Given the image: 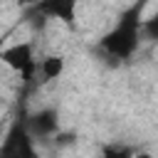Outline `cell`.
I'll return each mask as SVG.
<instances>
[{
    "instance_id": "obj_1",
    "label": "cell",
    "mask_w": 158,
    "mask_h": 158,
    "mask_svg": "<svg viewBox=\"0 0 158 158\" xmlns=\"http://www.w3.org/2000/svg\"><path fill=\"white\" fill-rule=\"evenodd\" d=\"M138 37H141V7H131L111 27V32L104 35L101 49L116 59H128L138 47Z\"/></svg>"
},
{
    "instance_id": "obj_2",
    "label": "cell",
    "mask_w": 158,
    "mask_h": 158,
    "mask_svg": "<svg viewBox=\"0 0 158 158\" xmlns=\"http://www.w3.org/2000/svg\"><path fill=\"white\" fill-rule=\"evenodd\" d=\"M0 64H7L10 69L20 72L25 84H30L35 79V74H37V62H35L30 42H17V44H10V47H2Z\"/></svg>"
},
{
    "instance_id": "obj_3",
    "label": "cell",
    "mask_w": 158,
    "mask_h": 158,
    "mask_svg": "<svg viewBox=\"0 0 158 158\" xmlns=\"http://www.w3.org/2000/svg\"><path fill=\"white\" fill-rule=\"evenodd\" d=\"M0 158H37L35 153V146H32V136L27 133V126L25 123H15L2 143H0Z\"/></svg>"
},
{
    "instance_id": "obj_4",
    "label": "cell",
    "mask_w": 158,
    "mask_h": 158,
    "mask_svg": "<svg viewBox=\"0 0 158 158\" xmlns=\"http://www.w3.org/2000/svg\"><path fill=\"white\" fill-rule=\"evenodd\" d=\"M40 12L54 17V20H64L67 25L74 22V12H77V2L74 0H49V2H42L37 5Z\"/></svg>"
},
{
    "instance_id": "obj_5",
    "label": "cell",
    "mask_w": 158,
    "mask_h": 158,
    "mask_svg": "<svg viewBox=\"0 0 158 158\" xmlns=\"http://www.w3.org/2000/svg\"><path fill=\"white\" fill-rule=\"evenodd\" d=\"M57 131V114L52 109H44V111H37L32 118H30V126H27V133L30 136H49Z\"/></svg>"
},
{
    "instance_id": "obj_6",
    "label": "cell",
    "mask_w": 158,
    "mask_h": 158,
    "mask_svg": "<svg viewBox=\"0 0 158 158\" xmlns=\"http://www.w3.org/2000/svg\"><path fill=\"white\" fill-rule=\"evenodd\" d=\"M64 69V59L52 54V57H44L40 64H37V74L42 77V81H49V79H57Z\"/></svg>"
},
{
    "instance_id": "obj_7",
    "label": "cell",
    "mask_w": 158,
    "mask_h": 158,
    "mask_svg": "<svg viewBox=\"0 0 158 158\" xmlns=\"http://www.w3.org/2000/svg\"><path fill=\"white\" fill-rule=\"evenodd\" d=\"M104 158H133V153L128 148H121V146H106Z\"/></svg>"
},
{
    "instance_id": "obj_8",
    "label": "cell",
    "mask_w": 158,
    "mask_h": 158,
    "mask_svg": "<svg viewBox=\"0 0 158 158\" xmlns=\"http://www.w3.org/2000/svg\"><path fill=\"white\" fill-rule=\"evenodd\" d=\"M133 158H153L151 153H138V156H133Z\"/></svg>"
},
{
    "instance_id": "obj_9",
    "label": "cell",
    "mask_w": 158,
    "mask_h": 158,
    "mask_svg": "<svg viewBox=\"0 0 158 158\" xmlns=\"http://www.w3.org/2000/svg\"><path fill=\"white\" fill-rule=\"evenodd\" d=\"M0 143H2V126H0Z\"/></svg>"
},
{
    "instance_id": "obj_10",
    "label": "cell",
    "mask_w": 158,
    "mask_h": 158,
    "mask_svg": "<svg viewBox=\"0 0 158 158\" xmlns=\"http://www.w3.org/2000/svg\"><path fill=\"white\" fill-rule=\"evenodd\" d=\"M0 52H2V40H0Z\"/></svg>"
}]
</instances>
